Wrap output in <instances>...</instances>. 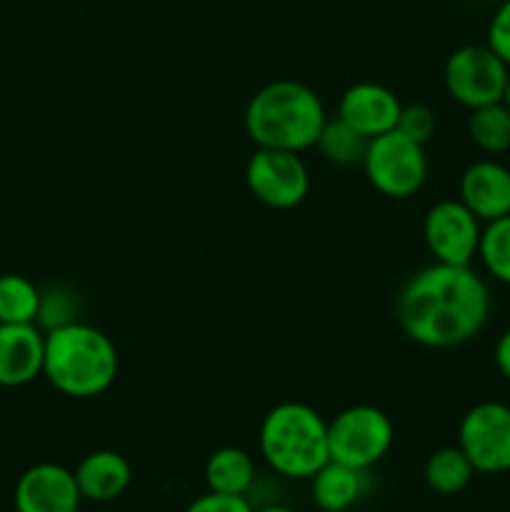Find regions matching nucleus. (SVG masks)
<instances>
[{
	"instance_id": "nucleus-4",
	"label": "nucleus",
	"mask_w": 510,
	"mask_h": 512,
	"mask_svg": "<svg viewBox=\"0 0 510 512\" xmlns=\"http://www.w3.org/2000/svg\"><path fill=\"white\" fill-rule=\"evenodd\" d=\"M258 448L275 475L310 480L330 460L328 420L313 405L285 400L265 413Z\"/></svg>"
},
{
	"instance_id": "nucleus-3",
	"label": "nucleus",
	"mask_w": 510,
	"mask_h": 512,
	"mask_svg": "<svg viewBox=\"0 0 510 512\" xmlns=\"http://www.w3.org/2000/svg\"><path fill=\"white\" fill-rule=\"evenodd\" d=\"M325 105L310 85L280 78L263 85L245 105L243 125L258 148L303 153L315 148L323 130Z\"/></svg>"
},
{
	"instance_id": "nucleus-25",
	"label": "nucleus",
	"mask_w": 510,
	"mask_h": 512,
	"mask_svg": "<svg viewBox=\"0 0 510 512\" xmlns=\"http://www.w3.org/2000/svg\"><path fill=\"white\" fill-rule=\"evenodd\" d=\"M485 43L488 48L498 55L500 60L510 65V0H503V3L495 8L493 18L488 23V35H485Z\"/></svg>"
},
{
	"instance_id": "nucleus-27",
	"label": "nucleus",
	"mask_w": 510,
	"mask_h": 512,
	"mask_svg": "<svg viewBox=\"0 0 510 512\" xmlns=\"http://www.w3.org/2000/svg\"><path fill=\"white\" fill-rule=\"evenodd\" d=\"M493 360H495V368H498V373L503 375L505 380H510V328L503 330V335H500L498 343H495Z\"/></svg>"
},
{
	"instance_id": "nucleus-28",
	"label": "nucleus",
	"mask_w": 510,
	"mask_h": 512,
	"mask_svg": "<svg viewBox=\"0 0 510 512\" xmlns=\"http://www.w3.org/2000/svg\"><path fill=\"white\" fill-rule=\"evenodd\" d=\"M253 512H298V510L288 508V505H265V508H258Z\"/></svg>"
},
{
	"instance_id": "nucleus-9",
	"label": "nucleus",
	"mask_w": 510,
	"mask_h": 512,
	"mask_svg": "<svg viewBox=\"0 0 510 512\" xmlns=\"http://www.w3.org/2000/svg\"><path fill=\"white\" fill-rule=\"evenodd\" d=\"M458 448L475 473L500 475L510 470V405L498 400L475 403L460 418Z\"/></svg>"
},
{
	"instance_id": "nucleus-10",
	"label": "nucleus",
	"mask_w": 510,
	"mask_h": 512,
	"mask_svg": "<svg viewBox=\"0 0 510 512\" xmlns=\"http://www.w3.org/2000/svg\"><path fill=\"white\" fill-rule=\"evenodd\" d=\"M483 223L463 200L445 198L430 205L423 218V240L435 263L470 265L478 258Z\"/></svg>"
},
{
	"instance_id": "nucleus-13",
	"label": "nucleus",
	"mask_w": 510,
	"mask_h": 512,
	"mask_svg": "<svg viewBox=\"0 0 510 512\" xmlns=\"http://www.w3.org/2000/svg\"><path fill=\"white\" fill-rule=\"evenodd\" d=\"M45 333L35 323H0V388H23L43 375Z\"/></svg>"
},
{
	"instance_id": "nucleus-1",
	"label": "nucleus",
	"mask_w": 510,
	"mask_h": 512,
	"mask_svg": "<svg viewBox=\"0 0 510 512\" xmlns=\"http://www.w3.org/2000/svg\"><path fill=\"white\" fill-rule=\"evenodd\" d=\"M493 308L488 283L470 265L433 263L410 275L395 300L400 330L423 348H458L485 328Z\"/></svg>"
},
{
	"instance_id": "nucleus-20",
	"label": "nucleus",
	"mask_w": 510,
	"mask_h": 512,
	"mask_svg": "<svg viewBox=\"0 0 510 512\" xmlns=\"http://www.w3.org/2000/svg\"><path fill=\"white\" fill-rule=\"evenodd\" d=\"M315 148H318V153L323 155L328 163L340 165V168H350V165L363 163L368 138L360 135L358 130L350 128L345 120H340L338 115H335V118L325 120Z\"/></svg>"
},
{
	"instance_id": "nucleus-7",
	"label": "nucleus",
	"mask_w": 510,
	"mask_h": 512,
	"mask_svg": "<svg viewBox=\"0 0 510 512\" xmlns=\"http://www.w3.org/2000/svg\"><path fill=\"white\" fill-rule=\"evenodd\" d=\"M508 75L510 65L500 60L488 43L460 45L443 65L445 93L468 110L500 103Z\"/></svg>"
},
{
	"instance_id": "nucleus-24",
	"label": "nucleus",
	"mask_w": 510,
	"mask_h": 512,
	"mask_svg": "<svg viewBox=\"0 0 510 512\" xmlns=\"http://www.w3.org/2000/svg\"><path fill=\"white\" fill-rule=\"evenodd\" d=\"M435 128H438V118H435L433 108L425 103L403 105L398 125H395V130H398V133L408 135L410 140H415V143H420V145H425L430 138H433Z\"/></svg>"
},
{
	"instance_id": "nucleus-6",
	"label": "nucleus",
	"mask_w": 510,
	"mask_h": 512,
	"mask_svg": "<svg viewBox=\"0 0 510 512\" xmlns=\"http://www.w3.org/2000/svg\"><path fill=\"white\" fill-rule=\"evenodd\" d=\"M360 165H363L368 183L385 198H410V195L420 193L428 180L425 145L415 143L398 130L370 138Z\"/></svg>"
},
{
	"instance_id": "nucleus-29",
	"label": "nucleus",
	"mask_w": 510,
	"mask_h": 512,
	"mask_svg": "<svg viewBox=\"0 0 510 512\" xmlns=\"http://www.w3.org/2000/svg\"><path fill=\"white\" fill-rule=\"evenodd\" d=\"M503 103L508 105V110H510V75H508V83H505V93H503Z\"/></svg>"
},
{
	"instance_id": "nucleus-8",
	"label": "nucleus",
	"mask_w": 510,
	"mask_h": 512,
	"mask_svg": "<svg viewBox=\"0 0 510 512\" xmlns=\"http://www.w3.org/2000/svg\"><path fill=\"white\" fill-rule=\"evenodd\" d=\"M245 185L258 203L293 210L308 198L310 173L300 153L258 148L245 163Z\"/></svg>"
},
{
	"instance_id": "nucleus-11",
	"label": "nucleus",
	"mask_w": 510,
	"mask_h": 512,
	"mask_svg": "<svg viewBox=\"0 0 510 512\" xmlns=\"http://www.w3.org/2000/svg\"><path fill=\"white\" fill-rule=\"evenodd\" d=\"M80 503L75 473L60 463L30 465L13 490L15 512H78Z\"/></svg>"
},
{
	"instance_id": "nucleus-2",
	"label": "nucleus",
	"mask_w": 510,
	"mask_h": 512,
	"mask_svg": "<svg viewBox=\"0 0 510 512\" xmlns=\"http://www.w3.org/2000/svg\"><path fill=\"white\" fill-rule=\"evenodd\" d=\"M118 368V348L95 325L75 320L45 333L43 375L65 398H98L115 383Z\"/></svg>"
},
{
	"instance_id": "nucleus-21",
	"label": "nucleus",
	"mask_w": 510,
	"mask_h": 512,
	"mask_svg": "<svg viewBox=\"0 0 510 512\" xmlns=\"http://www.w3.org/2000/svg\"><path fill=\"white\" fill-rule=\"evenodd\" d=\"M40 288L18 273L0 275V323H35Z\"/></svg>"
},
{
	"instance_id": "nucleus-15",
	"label": "nucleus",
	"mask_w": 510,
	"mask_h": 512,
	"mask_svg": "<svg viewBox=\"0 0 510 512\" xmlns=\"http://www.w3.org/2000/svg\"><path fill=\"white\" fill-rule=\"evenodd\" d=\"M83 500L110 503L120 498L133 483V468L118 450H93L73 470Z\"/></svg>"
},
{
	"instance_id": "nucleus-18",
	"label": "nucleus",
	"mask_w": 510,
	"mask_h": 512,
	"mask_svg": "<svg viewBox=\"0 0 510 512\" xmlns=\"http://www.w3.org/2000/svg\"><path fill=\"white\" fill-rule=\"evenodd\" d=\"M475 468L470 465V460L465 458L463 450L458 445H450V448H440L425 460L423 478L433 493L438 495H458L473 480Z\"/></svg>"
},
{
	"instance_id": "nucleus-22",
	"label": "nucleus",
	"mask_w": 510,
	"mask_h": 512,
	"mask_svg": "<svg viewBox=\"0 0 510 512\" xmlns=\"http://www.w3.org/2000/svg\"><path fill=\"white\" fill-rule=\"evenodd\" d=\"M478 258L495 283L510 288V215L483 223Z\"/></svg>"
},
{
	"instance_id": "nucleus-16",
	"label": "nucleus",
	"mask_w": 510,
	"mask_h": 512,
	"mask_svg": "<svg viewBox=\"0 0 510 512\" xmlns=\"http://www.w3.org/2000/svg\"><path fill=\"white\" fill-rule=\"evenodd\" d=\"M365 490V470L348 468L343 463L328 460L310 478L313 503L323 512H345L353 508Z\"/></svg>"
},
{
	"instance_id": "nucleus-19",
	"label": "nucleus",
	"mask_w": 510,
	"mask_h": 512,
	"mask_svg": "<svg viewBox=\"0 0 510 512\" xmlns=\"http://www.w3.org/2000/svg\"><path fill=\"white\" fill-rule=\"evenodd\" d=\"M468 135L475 148L485 155H500L510 150V110L500 103L470 110Z\"/></svg>"
},
{
	"instance_id": "nucleus-23",
	"label": "nucleus",
	"mask_w": 510,
	"mask_h": 512,
	"mask_svg": "<svg viewBox=\"0 0 510 512\" xmlns=\"http://www.w3.org/2000/svg\"><path fill=\"white\" fill-rule=\"evenodd\" d=\"M75 320H78V295H75V290L65 288L60 283L40 290V308L35 325L43 333L60 328V325L75 323Z\"/></svg>"
},
{
	"instance_id": "nucleus-17",
	"label": "nucleus",
	"mask_w": 510,
	"mask_h": 512,
	"mask_svg": "<svg viewBox=\"0 0 510 512\" xmlns=\"http://www.w3.org/2000/svg\"><path fill=\"white\" fill-rule=\"evenodd\" d=\"M205 485L213 493L245 495L255 483V463L250 453L235 445H225L205 460Z\"/></svg>"
},
{
	"instance_id": "nucleus-26",
	"label": "nucleus",
	"mask_w": 510,
	"mask_h": 512,
	"mask_svg": "<svg viewBox=\"0 0 510 512\" xmlns=\"http://www.w3.org/2000/svg\"><path fill=\"white\" fill-rule=\"evenodd\" d=\"M255 508L245 495H225L208 490L205 495H198L190 500L183 512H253Z\"/></svg>"
},
{
	"instance_id": "nucleus-14",
	"label": "nucleus",
	"mask_w": 510,
	"mask_h": 512,
	"mask_svg": "<svg viewBox=\"0 0 510 512\" xmlns=\"http://www.w3.org/2000/svg\"><path fill=\"white\" fill-rule=\"evenodd\" d=\"M460 200L480 223L510 215V168L493 158L470 163L458 183Z\"/></svg>"
},
{
	"instance_id": "nucleus-5",
	"label": "nucleus",
	"mask_w": 510,
	"mask_h": 512,
	"mask_svg": "<svg viewBox=\"0 0 510 512\" xmlns=\"http://www.w3.org/2000/svg\"><path fill=\"white\" fill-rule=\"evenodd\" d=\"M393 440V420L375 405H350L328 423L330 460L365 473L390 453Z\"/></svg>"
},
{
	"instance_id": "nucleus-12",
	"label": "nucleus",
	"mask_w": 510,
	"mask_h": 512,
	"mask_svg": "<svg viewBox=\"0 0 510 512\" xmlns=\"http://www.w3.org/2000/svg\"><path fill=\"white\" fill-rule=\"evenodd\" d=\"M400 110H403V103L393 90L363 80V83H353L340 95L338 118L370 140L395 130Z\"/></svg>"
}]
</instances>
